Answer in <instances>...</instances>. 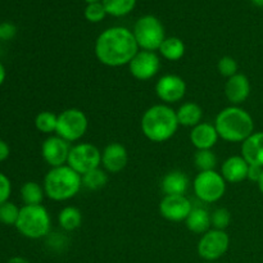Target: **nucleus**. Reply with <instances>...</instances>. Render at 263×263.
<instances>
[{
  "mask_svg": "<svg viewBox=\"0 0 263 263\" xmlns=\"http://www.w3.org/2000/svg\"><path fill=\"white\" fill-rule=\"evenodd\" d=\"M139 50L133 30L122 26L105 28L99 33L94 45L98 61L112 68L128 66Z\"/></svg>",
  "mask_w": 263,
  "mask_h": 263,
  "instance_id": "nucleus-1",
  "label": "nucleus"
},
{
  "mask_svg": "<svg viewBox=\"0 0 263 263\" xmlns=\"http://www.w3.org/2000/svg\"><path fill=\"white\" fill-rule=\"evenodd\" d=\"M176 110L167 104L149 107L141 117L140 127L143 135L152 143H164L176 134L179 128Z\"/></svg>",
  "mask_w": 263,
  "mask_h": 263,
  "instance_id": "nucleus-2",
  "label": "nucleus"
},
{
  "mask_svg": "<svg viewBox=\"0 0 263 263\" xmlns=\"http://www.w3.org/2000/svg\"><path fill=\"white\" fill-rule=\"evenodd\" d=\"M213 125L220 139L228 143H243L254 133L253 118L239 105L221 109Z\"/></svg>",
  "mask_w": 263,
  "mask_h": 263,
  "instance_id": "nucleus-3",
  "label": "nucleus"
},
{
  "mask_svg": "<svg viewBox=\"0 0 263 263\" xmlns=\"http://www.w3.org/2000/svg\"><path fill=\"white\" fill-rule=\"evenodd\" d=\"M44 192L54 202H66L79 194L82 187L81 175L72 170L68 164L54 167L44 177Z\"/></svg>",
  "mask_w": 263,
  "mask_h": 263,
  "instance_id": "nucleus-4",
  "label": "nucleus"
},
{
  "mask_svg": "<svg viewBox=\"0 0 263 263\" xmlns=\"http://www.w3.org/2000/svg\"><path fill=\"white\" fill-rule=\"evenodd\" d=\"M15 229L25 238L39 240L50 234L51 217L43 204L21 207Z\"/></svg>",
  "mask_w": 263,
  "mask_h": 263,
  "instance_id": "nucleus-5",
  "label": "nucleus"
},
{
  "mask_svg": "<svg viewBox=\"0 0 263 263\" xmlns=\"http://www.w3.org/2000/svg\"><path fill=\"white\" fill-rule=\"evenodd\" d=\"M133 33L140 50L158 51L166 36L163 23L153 14H145L139 18L133 28Z\"/></svg>",
  "mask_w": 263,
  "mask_h": 263,
  "instance_id": "nucleus-6",
  "label": "nucleus"
},
{
  "mask_svg": "<svg viewBox=\"0 0 263 263\" xmlns=\"http://www.w3.org/2000/svg\"><path fill=\"white\" fill-rule=\"evenodd\" d=\"M89 128V120L85 112L79 108H68L58 115L55 135L66 141L76 143L81 140Z\"/></svg>",
  "mask_w": 263,
  "mask_h": 263,
  "instance_id": "nucleus-7",
  "label": "nucleus"
},
{
  "mask_svg": "<svg viewBox=\"0 0 263 263\" xmlns=\"http://www.w3.org/2000/svg\"><path fill=\"white\" fill-rule=\"evenodd\" d=\"M226 184L225 179L220 172L216 170L213 171H200L195 176L194 184V194L200 202L203 203H216L226 193Z\"/></svg>",
  "mask_w": 263,
  "mask_h": 263,
  "instance_id": "nucleus-8",
  "label": "nucleus"
},
{
  "mask_svg": "<svg viewBox=\"0 0 263 263\" xmlns=\"http://www.w3.org/2000/svg\"><path fill=\"white\" fill-rule=\"evenodd\" d=\"M230 248V238L226 230L211 229L198 241V254L205 262H216L222 258Z\"/></svg>",
  "mask_w": 263,
  "mask_h": 263,
  "instance_id": "nucleus-9",
  "label": "nucleus"
},
{
  "mask_svg": "<svg viewBox=\"0 0 263 263\" xmlns=\"http://www.w3.org/2000/svg\"><path fill=\"white\" fill-rule=\"evenodd\" d=\"M67 164L82 176L102 166V152L91 143H79L71 148Z\"/></svg>",
  "mask_w": 263,
  "mask_h": 263,
  "instance_id": "nucleus-10",
  "label": "nucleus"
},
{
  "mask_svg": "<svg viewBox=\"0 0 263 263\" xmlns=\"http://www.w3.org/2000/svg\"><path fill=\"white\" fill-rule=\"evenodd\" d=\"M161 68V59L156 51L139 50L133 61L128 63V71L134 79L139 81L152 80Z\"/></svg>",
  "mask_w": 263,
  "mask_h": 263,
  "instance_id": "nucleus-11",
  "label": "nucleus"
},
{
  "mask_svg": "<svg viewBox=\"0 0 263 263\" xmlns=\"http://www.w3.org/2000/svg\"><path fill=\"white\" fill-rule=\"evenodd\" d=\"M156 94L163 104L171 105L179 103L186 94V82L177 74H163L156 84Z\"/></svg>",
  "mask_w": 263,
  "mask_h": 263,
  "instance_id": "nucleus-12",
  "label": "nucleus"
},
{
  "mask_svg": "<svg viewBox=\"0 0 263 263\" xmlns=\"http://www.w3.org/2000/svg\"><path fill=\"white\" fill-rule=\"evenodd\" d=\"M71 148L72 146L68 141L59 138L58 135H50L41 144V156L44 161L50 166V168L61 167L68 162Z\"/></svg>",
  "mask_w": 263,
  "mask_h": 263,
  "instance_id": "nucleus-13",
  "label": "nucleus"
},
{
  "mask_svg": "<svg viewBox=\"0 0 263 263\" xmlns=\"http://www.w3.org/2000/svg\"><path fill=\"white\" fill-rule=\"evenodd\" d=\"M193 207L189 198L185 195H164L159 202V213L171 222H181L187 218Z\"/></svg>",
  "mask_w": 263,
  "mask_h": 263,
  "instance_id": "nucleus-14",
  "label": "nucleus"
},
{
  "mask_svg": "<svg viewBox=\"0 0 263 263\" xmlns=\"http://www.w3.org/2000/svg\"><path fill=\"white\" fill-rule=\"evenodd\" d=\"M128 154L120 143H110L102 152V167L107 174H118L127 166Z\"/></svg>",
  "mask_w": 263,
  "mask_h": 263,
  "instance_id": "nucleus-15",
  "label": "nucleus"
},
{
  "mask_svg": "<svg viewBox=\"0 0 263 263\" xmlns=\"http://www.w3.org/2000/svg\"><path fill=\"white\" fill-rule=\"evenodd\" d=\"M251 95V82L243 73H236L225 84V97L231 105H240Z\"/></svg>",
  "mask_w": 263,
  "mask_h": 263,
  "instance_id": "nucleus-16",
  "label": "nucleus"
},
{
  "mask_svg": "<svg viewBox=\"0 0 263 263\" xmlns=\"http://www.w3.org/2000/svg\"><path fill=\"white\" fill-rule=\"evenodd\" d=\"M190 143L197 151H210L217 144L218 136L213 123L200 122L190 130Z\"/></svg>",
  "mask_w": 263,
  "mask_h": 263,
  "instance_id": "nucleus-17",
  "label": "nucleus"
},
{
  "mask_svg": "<svg viewBox=\"0 0 263 263\" xmlns=\"http://www.w3.org/2000/svg\"><path fill=\"white\" fill-rule=\"evenodd\" d=\"M249 163L241 156H231L221 164L220 174L229 184H239L248 177Z\"/></svg>",
  "mask_w": 263,
  "mask_h": 263,
  "instance_id": "nucleus-18",
  "label": "nucleus"
},
{
  "mask_svg": "<svg viewBox=\"0 0 263 263\" xmlns=\"http://www.w3.org/2000/svg\"><path fill=\"white\" fill-rule=\"evenodd\" d=\"M241 157L249 164L263 167V131L253 133L241 143Z\"/></svg>",
  "mask_w": 263,
  "mask_h": 263,
  "instance_id": "nucleus-19",
  "label": "nucleus"
},
{
  "mask_svg": "<svg viewBox=\"0 0 263 263\" xmlns=\"http://www.w3.org/2000/svg\"><path fill=\"white\" fill-rule=\"evenodd\" d=\"M190 185V180L185 172L174 170L163 176L161 189L164 195H185Z\"/></svg>",
  "mask_w": 263,
  "mask_h": 263,
  "instance_id": "nucleus-20",
  "label": "nucleus"
},
{
  "mask_svg": "<svg viewBox=\"0 0 263 263\" xmlns=\"http://www.w3.org/2000/svg\"><path fill=\"white\" fill-rule=\"evenodd\" d=\"M176 116L180 126L193 128L202 122L203 109L197 103L186 102L180 105L179 109L176 110Z\"/></svg>",
  "mask_w": 263,
  "mask_h": 263,
  "instance_id": "nucleus-21",
  "label": "nucleus"
},
{
  "mask_svg": "<svg viewBox=\"0 0 263 263\" xmlns=\"http://www.w3.org/2000/svg\"><path fill=\"white\" fill-rule=\"evenodd\" d=\"M185 223L192 233L203 235L208 230H211V226H212L211 225V213L203 207H193L192 212L185 220Z\"/></svg>",
  "mask_w": 263,
  "mask_h": 263,
  "instance_id": "nucleus-22",
  "label": "nucleus"
},
{
  "mask_svg": "<svg viewBox=\"0 0 263 263\" xmlns=\"http://www.w3.org/2000/svg\"><path fill=\"white\" fill-rule=\"evenodd\" d=\"M185 49L186 48L181 39L176 37V36H170V37L164 39L158 51L166 61L177 62L184 57Z\"/></svg>",
  "mask_w": 263,
  "mask_h": 263,
  "instance_id": "nucleus-23",
  "label": "nucleus"
},
{
  "mask_svg": "<svg viewBox=\"0 0 263 263\" xmlns=\"http://www.w3.org/2000/svg\"><path fill=\"white\" fill-rule=\"evenodd\" d=\"M58 223L64 231H74L81 226L82 213L79 208L73 205H67L62 208L58 213Z\"/></svg>",
  "mask_w": 263,
  "mask_h": 263,
  "instance_id": "nucleus-24",
  "label": "nucleus"
},
{
  "mask_svg": "<svg viewBox=\"0 0 263 263\" xmlns=\"http://www.w3.org/2000/svg\"><path fill=\"white\" fill-rule=\"evenodd\" d=\"M21 199L25 205H39L45 198L44 186L36 181H27L21 186Z\"/></svg>",
  "mask_w": 263,
  "mask_h": 263,
  "instance_id": "nucleus-25",
  "label": "nucleus"
},
{
  "mask_svg": "<svg viewBox=\"0 0 263 263\" xmlns=\"http://www.w3.org/2000/svg\"><path fill=\"white\" fill-rule=\"evenodd\" d=\"M108 15L120 18L130 14L136 7L138 0H102Z\"/></svg>",
  "mask_w": 263,
  "mask_h": 263,
  "instance_id": "nucleus-26",
  "label": "nucleus"
},
{
  "mask_svg": "<svg viewBox=\"0 0 263 263\" xmlns=\"http://www.w3.org/2000/svg\"><path fill=\"white\" fill-rule=\"evenodd\" d=\"M82 186L89 190H100L107 185L108 175L103 168H95L82 175Z\"/></svg>",
  "mask_w": 263,
  "mask_h": 263,
  "instance_id": "nucleus-27",
  "label": "nucleus"
},
{
  "mask_svg": "<svg viewBox=\"0 0 263 263\" xmlns=\"http://www.w3.org/2000/svg\"><path fill=\"white\" fill-rule=\"evenodd\" d=\"M57 123H58V115L49 110H43L37 113L35 117V127L41 134L51 135L57 131Z\"/></svg>",
  "mask_w": 263,
  "mask_h": 263,
  "instance_id": "nucleus-28",
  "label": "nucleus"
},
{
  "mask_svg": "<svg viewBox=\"0 0 263 263\" xmlns=\"http://www.w3.org/2000/svg\"><path fill=\"white\" fill-rule=\"evenodd\" d=\"M194 164L200 171H213L217 166V157L213 153L212 149L210 151H197L194 154Z\"/></svg>",
  "mask_w": 263,
  "mask_h": 263,
  "instance_id": "nucleus-29",
  "label": "nucleus"
},
{
  "mask_svg": "<svg viewBox=\"0 0 263 263\" xmlns=\"http://www.w3.org/2000/svg\"><path fill=\"white\" fill-rule=\"evenodd\" d=\"M21 208L13 202H8L0 204V223L7 226H15L18 217H20Z\"/></svg>",
  "mask_w": 263,
  "mask_h": 263,
  "instance_id": "nucleus-30",
  "label": "nucleus"
},
{
  "mask_svg": "<svg viewBox=\"0 0 263 263\" xmlns=\"http://www.w3.org/2000/svg\"><path fill=\"white\" fill-rule=\"evenodd\" d=\"M84 15L86 21L90 23H99L107 17V10H105L104 5L102 2L99 3H91V4H86L84 10Z\"/></svg>",
  "mask_w": 263,
  "mask_h": 263,
  "instance_id": "nucleus-31",
  "label": "nucleus"
},
{
  "mask_svg": "<svg viewBox=\"0 0 263 263\" xmlns=\"http://www.w3.org/2000/svg\"><path fill=\"white\" fill-rule=\"evenodd\" d=\"M231 213L226 208H217L211 213V225L217 230H226L230 226Z\"/></svg>",
  "mask_w": 263,
  "mask_h": 263,
  "instance_id": "nucleus-32",
  "label": "nucleus"
},
{
  "mask_svg": "<svg viewBox=\"0 0 263 263\" xmlns=\"http://www.w3.org/2000/svg\"><path fill=\"white\" fill-rule=\"evenodd\" d=\"M217 69L221 76L226 77V79H230L234 74L238 73V62L233 57L225 55L222 58H220V61H218Z\"/></svg>",
  "mask_w": 263,
  "mask_h": 263,
  "instance_id": "nucleus-33",
  "label": "nucleus"
},
{
  "mask_svg": "<svg viewBox=\"0 0 263 263\" xmlns=\"http://www.w3.org/2000/svg\"><path fill=\"white\" fill-rule=\"evenodd\" d=\"M12 194V182L7 175L0 172V204L8 202Z\"/></svg>",
  "mask_w": 263,
  "mask_h": 263,
  "instance_id": "nucleus-34",
  "label": "nucleus"
},
{
  "mask_svg": "<svg viewBox=\"0 0 263 263\" xmlns=\"http://www.w3.org/2000/svg\"><path fill=\"white\" fill-rule=\"evenodd\" d=\"M17 33V27L12 22H2L0 23V40L9 41Z\"/></svg>",
  "mask_w": 263,
  "mask_h": 263,
  "instance_id": "nucleus-35",
  "label": "nucleus"
},
{
  "mask_svg": "<svg viewBox=\"0 0 263 263\" xmlns=\"http://www.w3.org/2000/svg\"><path fill=\"white\" fill-rule=\"evenodd\" d=\"M262 172H263V167L254 166V164H249L248 177H247V179L251 180V181L258 182L259 179H261V176H262Z\"/></svg>",
  "mask_w": 263,
  "mask_h": 263,
  "instance_id": "nucleus-36",
  "label": "nucleus"
},
{
  "mask_svg": "<svg viewBox=\"0 0 263 263\" xmlns=\"http://www.w3.org/2000/svg\"><path fill=\"white\" fill-rule=\"evenodd\" d=\"M10 156V146L5 140L0 139V163L7 161Z\"/></svg>",
  "mask_w": 263,
  "mask_h": 263,
  "instance_id": "nucleus-37",
  "label": "nucleus"
},
{
  "mask_svg": "<svg viewBox=\"0 0 263 263\" xmlns=\"http://www.w3.org/2000/svg\"><path fill=\"white\" fill-rule=\"evenodd\" d=\"M5 79H7V71H5V67L4 64L0 62V86H2L3 84H4Z\"/></svg>",
  "mask_w": 263,
  "mask_h": 263,
  "instance_id": "nucleus-38",
  "label": "nucleus"
},
{
  "mask_svg": "<svg viewBox=\"0 0 263 263\" xmlns=\"http://www.w3.org/2000/svg\"><path fill=\"white\" fill-rule=\"evenodd\" d=\"M8 263H28L27 259L22 258V257H14V258H10Z\"/></svg>",
  "mask_w": 263,
  "mask_h": 263,
  "instance_id": "nucleus-39",
  "label": "nucleus"
},
{
  "mask_svg": "<svg viewBox=\"0 0 263 263\" xmlns=\"http://www.w3.org/2000/svg\"><path fill=\"white\" fill-rule=\"evenodd\" d=\"M257 184H258V187H259V190H261V193L263 194V172H262V176H261V179H259V181L257 182Z\"/></svg>",
  "mask_w": 263,
  "mask_h": 263,
  "instance_id": "nucleus-40",
  "label": "nucleus"
},
{
  "mask_svg": "<svg viewBox=\"0 0 263 263\" xmlns=\"http://www.w3.org/2000/svg\"><path fill=\"white\" fill-rule=\"evenodd\" d=\"M252 3L257 7H263V0H252Z\"/></svg>",
  "mask_w": 263,
  "mask_h": 263,
  "instance_id": "nucleus-41",
  "label": "nucleus"
},
{
  "mask_svg": "<svg viewBox=\"0 0 263 263\" xmlns=\"http://www.w3.org/2000/svg\"><path fill=\"white\" fill-rule=\"evenodd\" d=\"M85 3H86V4H91V3H99V2H102V0H84Z\"/></svg>",
  "mask_w": 263,
  "mask_h": 263,
  "instance_id": "nucleus-42",
  "label": "nucleus"
},
{
  "mask_svg": "<svg viewBox=\"0 0 263 263\" xmlns=\"http://www.w3.org/2000/svg\"><path fill=\"white\" fill-rule=\"evenodd\" d=\"M204 263H216V262H204Z\"/></svg>",
  "mask_w": 263,
  "mask_h": 263,
  "instance_id": "nucleus-43",
  "label": "nucleus"
}]
</instances>
